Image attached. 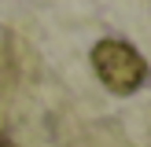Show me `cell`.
<instances>
[{
  "instance_id": "cell-2",
  "label": "cell",
  "mask_w": 151,
  "mask_h": 147,
  "mask_svg": "<svg viewBox=\"0 0 151 147\" xmlns=\"http://www.w3.org/2000/svg\"><path fill=\"white\" fill-rule=\"evenodd\" d=\"M0 147H15V143H11V140H7V136H0Z\"/></svg>"
},
{
  "instance_id": "cell-1",
  "label": "cell",
  "mask_w": 151,
  "mask_h": 147,
  "mask_svg": "<svg viewBox=\"0 0 151 147\" xmlns=\"http://www.w3.org/2000/svg\"><path fill=\"white\" fill-rule=\"evenodd\" d=\"M92 66L100 74V81L118 96L137 92L140 85L147 81V63L133 44L125 41H100L92 48Z\"/></svg>"
}]
</instances>
